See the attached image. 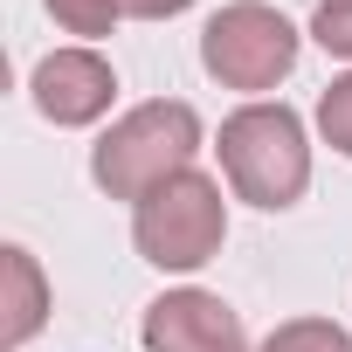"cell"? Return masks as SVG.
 <instances>
[{
	"instance_id": "obj_1",
	"label": "cell",
	"mask_w": 352,
	"mask_h": 352,
	"mask_svg": "<svg viewBox=\"0 0 352 352\" xmlns=\"http://www.w3.org/2000/svg\"><path fill=\"white\" fill-rule=\"evenodd\" d=\"M194 152H201V118H194V104L152 97V104H131V111L90 145V180H97L111 201H145V194H159L166 180L194 173Z\"/></svg>"
},
{
	"instance_id": "obj_2",
	"label": "cell",
	"mask_w": 352,
	"mask_h": 352,
	"mask_svg": "<svg viewBox=\"0 0 352 352\" xmlns=\"http://www.w3.org/2000/svg\"><path fill=\"white\" fill-rule=\"evenodd\" d=\"M221 173L235 201L283 214L297 208V194L311 187V145H304V118L290 104H242L221 124Z\"/></svg>"
},
{
	"instance_id": "obj_3",
	"label": "cell",
	"mask_w": 352,
	"mask_h": 352,
	"mask_svg": "<svg viewBox=\"0 0 352 352\" xmlns=\"http://www.w3.org/2000/svg\"><path fill=\"white\" fill-rule=\"evenodd\" d=\"M131 242L152 270H201L221 256L228 242V201H221V180L208 173H180L166 180L159 194L138 201L131 214Z\"/></svg>"
},
{
	"instance_id": "obj_4",
	"label": "cell",
	"mask_w": 352,
	"mask_h": 352,
	"mask_svg": "<svg viewBox=\"0 0 352 352\" xmlns=\"http://www.w3.org/2000/svg\"><path fill=\"white\" fill-rule=\"evenodd\" d=\"M297 28L270 8V0H228V8L208 14L201 28V69L221 83V90H276L290 69H297Z\"/></svg>"
},
{
	"instance_id": "obj_5",
	"label": "cell",
	"mask_w": 352,
	"mask_h": 352,
	"mask_svg": "<svg viewBox=\"0 0 352 352\" xmlns=\"http://www.w3.org/2000/svg\"><path fill=\"white\" fill-rule=\"evenodd\" d=\"M138 338H145V352H249L242 318L214 290H166V297H152Z\"/></svg>"
},
{
	"instance_id": "obj_6",
	"label": "cell",
	"mask_w": 352,
	"mask_h": 352,
	"mask_svg": "<svg viewBox=\"0 0 352 352\" xmlns=\"http://www.w3.org/2000/svg\"><path fill=\"white\" fill-rule=\"evenodd\" d=\"M28 90H35V111L49 124H97L111 111V97H118V76H111V63L97 49H56V56L35 63Z\"/></svg>"
},
{
	"instance_id": "obj_7",
	"label": "cell",
	"mask_w": 352,
	"mask_h": 352,
	"mask_svg": "<svg viewBox=\"0 0 352 352\" xmlns=\"http://www.w3.org/2000/svg\"><path fill=\"white\" fill-rule=\"evenodd\" d=\"M0 276H8V297H0V311H8V345H28V338L49 324V283H42V263L14 242V249H0Z\"/></svg>"
},
{
	"instance_id": "obj_8",
	"label": "cell",
	"mask_w": 352,
	"mask_h": 352,
	"mask_svg": "<svg viewBox=\"0 0 352 352\" xmlns=\"http://www.w3.org/2000/svg\"><path fill=\"white\" fill-rule=\"evenodd\" d=\"M256 352H352V338H345V324H331V318H290V324H276Z\"/></svg>"
},
{
	"instance_id": "obj_9",
	"label": "cell",
	"mask_w": 352,
	"mask_h": 352,
	"mask_svg": "<svg viewBox=\"0 0 352 352\" xmlns=\"http://www.w3.org/2000/svg\"><path fill=\"white\" fill-rule=\"evenodd\" d=\"M42 8L56 14V28H69V35L97 42V35H111V28H118L124 0H42Z\"/></svg>"
},
{
	"instance_id": "obj_10",
	"label": "cell",
	"mask_w": 352,
	"mask_h": 352,
	"mask_svg": "<svg viewBox=\"0 0 352 352\" xmlns=\"http://www.w3.org/2000/svg\"><path fill=\"white\" fill-rule=\"evenodd\" d=\"M318 131H324V145H331V152H345V159H352V76L324 83V97H318Z\"/></svg>"
},
{
	"instance_id": "obj_11",
	"label": "cell",
	"mask_w": 352,
	"mask_h": 352,
	"mask_svg": "<svg viewBox=\"0 0 352 352\" xmlns=\"http://www.w3.org/2000/svg\"><path fill=\"white\" fill-rule=\"evenodd\" d=\"M311 42H318L324 56H345V63H352V0H318Z\"/></svg>"
},
{
	"instance_id": "obj_12",
	"label": "cell",
	"mask_w": 352,
	"mask_h": 352,
	"mask_svg": "<svg viewBox=\"0 0 352 352\" xmlns=\"http://www.w3.org/2000/svg\"><path fill=\"white\" fill-rule=\"evenodd\" d=\"M180 8H194V0H124V14H138V21H166Z\"/></svg>"
}]
</instances>
